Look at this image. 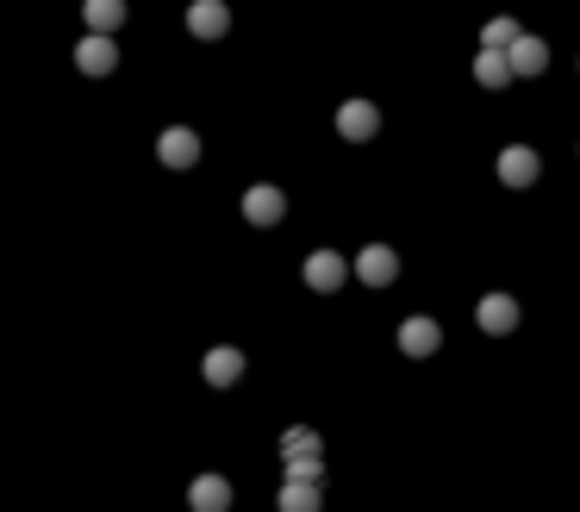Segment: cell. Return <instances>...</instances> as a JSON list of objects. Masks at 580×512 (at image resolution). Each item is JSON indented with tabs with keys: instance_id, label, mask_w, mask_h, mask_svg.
I'll return each mask as SVG.
<instances>
[{
	"instance_id": "obj_14",
	"label": "cell",
	"mask_w": 580,
	"mask_h": 512,
	"mask_svg": "<svg viewBox=\"0 0 580 512\" xmlns=\"http://www.w3.org/2000/svg\"><path fill=\"white\" fill-rule=\"evenodd\" d=\"M188 500H194V512H225V506H232V481H225V475H200L188 488Z\"/></svg>"
},
{
	"instance_id": "obj_7",
	"label": "cell",
	"mask_w": 580,
	"mask_h": 512,
	"mask_svg": "<svg viewBox=\"0 0 580 512\" xmlns=\"http://www.w3.org/2000/svg\"><path fill=\"white\" fill-rule=\"evenodd\" d=\"M500 181H505V188H531V181H543V157H537L531 145L500 150Z\"/></svg>"
},
{
	"instance_id": "obj_13",
	"label": "cell",
	"mask_w": 580,
	"mask_h": 512,
	"mask_svg": "<svg viewBox=\"0 0 580 512\" xmlns=\"http://www.w3.org/2000/svg\"><path fill=\"white\" fill-rule=\"evenodd\" d=\"M474 81H481V88H512L518 69H512V57H505V50L481 45V57H474Z\"/></svg>"
},
{
	"instance_id": "obj_4",
	"label": "cell",
	"mask_w": 580,
	"mask_h": 512,
	"mask_svg": "<svg viewBox=\"0 0 580 512\" xmlns=\"http://www.w3.org/2000/svg\"><path fill=\"white\" fill-rule=\"evenodd\" d=\"M337 131H344L350 145H368L381 131V107L375 100H344V107H337Z\"/></svg>"
},
{
	"instance_id": "obj_5",
	"label": "cell",
	"mask_w": 580,
	"mask_h": 512,
	"mask_svg": "<svg viewBox=\"0 0 580 512\" xmlns=\"http://www.w3.org/2000/svg\"><path fill=\"white\" fill-rule=\"evenodd\" d=\"M344 282H350V263L337 250H313V256H306V288H313V294H337Z\"/></svg>"
},
{
	"instance_id": "obj_10",
	"label": "cell",
	"mask_w": 580,
	"mask_h": 512,
	"mask_svg": "<svg viewBox=\"0 0 580 512\" xmlns=\"http://www.w3.org/2000/svg\"><path fill=\"white\" fill-rule=\"evenodd\" d=\"M400 351L406 356H438L443 351V325L424 319V313H412V319L400 325Z\"/></svg>"
},
{
	"instance_id": "obj_16",
	"label": "cell",
	"mask_w": 580,
	"mask_h": 512,
	"mask_svg": "<svg viewBox=\"0 0 580 512\" xmlns=\"http://www.w3.org/2000/svg\"><path fill=\"white\" fill-rule=\"evenodd\" d=\"M81 19H88V32H119L126 26V0H88Z\"/></svg>"
},
{
	"instance_id": "obj_3",
	"label": "cell",
	"mask_w": 580,
	"mask_h": 512,
	"mask_svg": "<svg viewBox=\"0 0 580 512\" xmlns=\"http://www.w3.org/2000/svg\"><path fill=\"white\" fill-rule=\"evenodd\" d=\"M244 219L263 225V232H268V225H282L287 219V194L275 188V181H256V188L244 194Z\"/></svg>"
},
{
	"instance_id": "obj_17",
	"label": "cell",
	"mask_w": 580,
	"mask_h": 512,
	"mask_svg": "<svg viewBox=\"0 0 580 512\" xmlns=\"http://www.w3.org/2000/svg\"><path fill=\"white\" fill-rule=\"evenodd\" d=\"M294 456H325V437H318L313 425H294V432H282V463H294Z\"/></svg>"
},
{
	"instance_id": "obj_6",
	"label": "cell",
	"mask_w": 580,
	"mask_h": 512,
	"mask_svg": "<svg viewBox=\"0 0 580 512\" xmlns=\"http://www.w3.org/2000/svg\"><path fill=\"white\" fill-rule=\"evenodd\" d=\"M157 157H163V169H194V163H200V131L169 126V131L157 138Z\"/></svg>"
},
{
	"instance_id": "obj_1",
	"label": "cell",
	"mask_w": 580,
	"mask_h": 512,
	"mask_svg": "<svg viewBox=\"0 0 580 512\" xmlns=\"http://www.w3.org/2000/svg\"><path fill=\"white\" fill-rule=\"evenodd\" d=\"M474 325H481L486 337H512L518 332V301L512 294H481V301H474Z\"/></svg>"
},
{
	"instance_id": "obj_12",
	"label": "cell",
	"mask_w": 580,
	"mask_h": 512,
	"mask_svg": "<svg viewBox=\"0 0 580 512\" xmlns=\"http://www.w3.org/2000/svg\"><path fill=\"white\" fill-rule=\"evenodd\" d=\"M505 57H512L518 81H524V76H543V69H549V45H543V38H531V32H518L512 45H505Z\"/></svg>"
},
{
	"instance_id": "obj_19",
	"label": "cell",
	"mask_w": 580,
	"mask_h": 512,
	"mask_svg": "<svg viewBox=\"0 0 580 512\" xmlns=\"http://www.w3.org/2000/svg\"><path fill=\"white\" fill-rule=\"evenodd\" d=\"M282 469L299 481H325V456H294V463H282Z\"/></svg>"
},
{
	"instance_id": "obj_2",
	"label": "cell",
	"mask_w": 580,
	"mask_h": 512,
	"mask_svg": "<svg viewBox=\"0 0 580 512\" xmlns=\"http://www.w3.org/2000/svg\"><path fill=\"white\" fill-rule=\"evenodd\" d=\"M76 69H81V76H112V69H119V45H112V32H81Z\"/></svg>"
},
{
	"instance_id": "obj_15",
	"label": "cell",
	"mask_w": 580,
	"mask_h": 512,
	"mask_svg": "<svg viewBox=\"0 0 580 512\" xmlns=\"http://www.w3.org/2000/svg\"><path fill=\"white\" fill-rule=\"evenodd\" d=\"M318 500H325V494H318V481L287 475V481H282V494H275V506H282V512H313Z\"/></svg>"
},
{
	"instance_id": "obj_8",
	"label": "cell",
	"mask_w": 580,
	"mask_h": 512,
	"mask_svg": "<svg viewBox=\"0 0 580 512\" xmlns=\"http://www.w3.org/2000/svg\"><path fill=\"white\" fill-rule=\"evenodd\" d=\"M356 282H368V288H393V282H400V256H393L387 244H368V250L356 256Z\"/></svg>"
},
{
	"instance_id": "obj_9",
	"label": "cell",
	"mask_w": 580,
	"mask_h": 512,
	"mask_svg": "<svg viewBox=\"0 0 580 512\" xmlns=\"http://www.w3.org/2000/svg\"><path fill=\"white\" fill-rule=\"evenodd\" d=\"M188 32L200 38V45L225 38V32H232V7H225V0H194V7H188Z\"/></svg>"
},
{
	"instance_id": "obj_11",
	"label": "cell",
	"mask_w": 580,
	"mask_h": 512,
	"mask_svg": "<svg viewBox=\"0 0 580 512\" xmlns=\"http://www.w3.org/2000/svg\"><path fill=\"white\" fill-rule=\"evenodd\" d=\"M200 375H206V387H237V382H244V351H232V344L206 351Z\"/></svg>"
},
{
	"instance_id": "obj_18",
	"label": "cell",
	"mask_w": 580,
	"mask_h": 512,
	"mask_svg": "<svg viewBox=\"0 0 580 512\" xmlns=\"http://www.w3.org/2000/svg\"><path fill=\"white\" fill-rule=\"evenodd\" d=\"M512 38H518V19H486V26H481V45H493V50H505V45H512Z\"/></svg>"
}]
</instances>
